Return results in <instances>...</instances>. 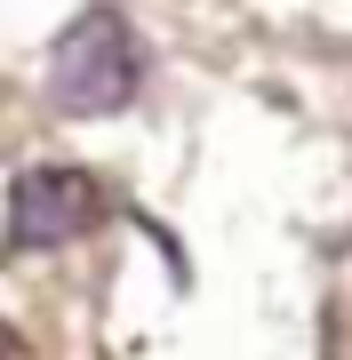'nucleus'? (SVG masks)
Returning a JSON list of instances; mask_svg holds the SVG:
<instances>
[{
  "label": "nucleus",
  "instance_id": "nucleus-1",
  "mask_svg": "<svg viewBox=\"0 0 352 360\" xmlns=\"http://www.w3.org/2000/svg\"><path fill=\"white\" fill-rule=\"evenodd\" d=\"M144 89V49L129 32L120 8H80L48 49V104L72 120H105V112H129Z\"/></svg>",
  "mask_w": 352,
  "mask_h": 360
},
{
  "label": "nucleus",
  "instance_id": "nucleus-2",
  "mask_svg": "<svg viewBox=\"0 0 352 360\" xmlns=\"http://www.w3.org/2000/svg\"><path fill=\"white\" fill-rule=\"evenodd\" d=\"M105 224V184L89 168H25L8 184V248L32 257V248H72Z\"/></svg>",
  "mask_w": 352,
  "mask_h": 360
},
{
  "label": "nucleus",
  "instance_id": "nucleus-3",
  "mask_svg": "<svg viewBox=\"0 0 352 360\" xmlns=\"http://www.w3.org/2000/svg\"><path fill=\"white\" fill-rule=\"evenodd\" d=\"M16 352H25V336H16V328H0V360H16Z\"/></svg>",
  "mask_w": 352,
  "mask_h": 360
}]
</instances>
